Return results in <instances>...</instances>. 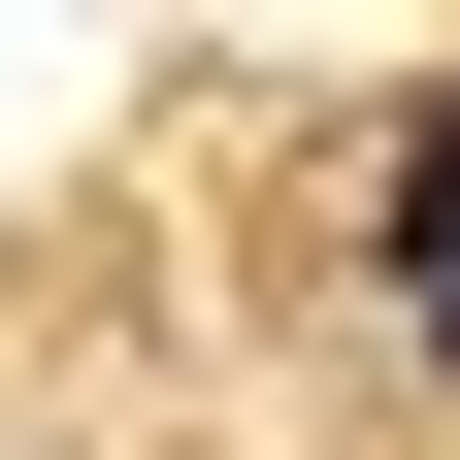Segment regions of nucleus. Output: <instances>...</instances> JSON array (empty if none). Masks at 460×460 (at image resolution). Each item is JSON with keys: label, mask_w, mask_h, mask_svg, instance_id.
<instances>
[{"label": "nucleus", "mask_w": 460, "mask_h": 460, "mask_svg": "<svg viewBox=\"0 0 460 460\" xmlns=\"http://www.w3.org/2000/svg\"><path fill=\"white\" fill-rule=\"evenodd\" d=\"M394 296H460V132H428V164H394Z\"/></svg>", "instance_id": "obj_1"}]
</instances>
